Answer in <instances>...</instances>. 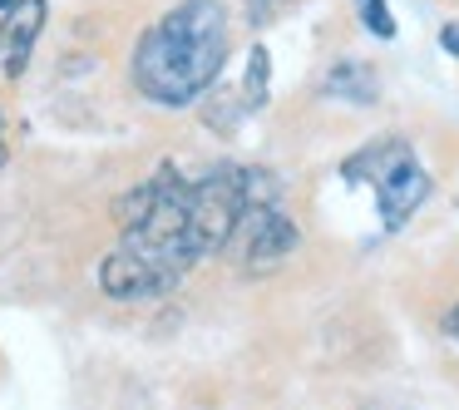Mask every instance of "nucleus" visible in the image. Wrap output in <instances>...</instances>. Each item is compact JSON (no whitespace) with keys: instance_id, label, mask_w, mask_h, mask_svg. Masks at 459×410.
<instances>
[{"instance_id":"10","label":"nucleus","mask_w":459,"mask_h":410,"mask_svg":"<svg viewBox=\"0 0 459 410\" xmlns=\"http://www.w3.org/2000/svg\"><path fill=\"white\" fill-rule=\"evenodd\" d=\"M439 45H445V55H455V60H459V21L439 25Z\"/></svg>"},{"instance_id":"3","label":"nucleus","mask_w":459,"mask_h":410,"mask_svg":"<svg viewBox=\"0 0 459 410\" xmlns=\"http://www.w3.org/2000/svg\"><path fill=\"white\" fill-rule=\"evenodd\" d=\"M356 169H370V173H360V179L376 183V208H380V222H385L390 232L405 228V222L420 213V203L429 198V173H425V163L415 159V149H410L405 139H385V144L360 149L356 159L346 163V179Z\"/></svg>"},{"instance_id":"2","label":"nucleus","mask_w":459,"mask_h":410,"mask_svg":"<svg viewBox=\"0 0 459 410\" xmlns=\"http://www.w3.org/2000/svg\"><path fill=\"white\" fill-rule=\"evenodd\" d=\"M232 31L222 0H178L134 40L129 80L159 109L198 104L228 70Z\"/></svg>"},{"instance_id":"12","label":"nucleus","mask_w":459,"mask_h":410,"mask_svg":"<svg viewBox=\"0 0 459 410\" xmlns=\"http://www.w3.org/2000/svg\"><path fill=\"white\" fill-rule=\"evenodd\" d=\"M5 159H11V149H5V124H0V169H5Z\"/></svg>"},{"instance_id":"4","label":"nucleus","mask_w":459,"mask_h":410,"mask_svg":"<svg viewBox=\"0 0 459 410\" xmlns=\"http://www.w3.org/2000/svg\"><path fill=\"white\" fill-rule=\"evenodd\" d=\"M297 248H301V228L291 222L287 203L257 198V203L242 208V218H238V228H232V238L222 252H228L247 277H262V272H277Z\"/></svg>"},{"instance_id":"8","label":"nucleus","mask_w":459,"mask_h":410,"mask_svg":"<svg viewBox=\"0 0 459 410\" xmlns=\"http://www.w3.org/2000/svg\"><path fill=\"white\" fill-rule=\"evenodd\" d=\"M356 15L376 40H395V15H390L385 0H356Z\"/></svg>"},{"instance_id":"7","label":"nucleus","mask_w":459,"mask_h":410,"mask_svg":"<svg viewBox=\"0 0 459 410\" xmlns=\"http://www.w3.org/2000/svg\"><path fill=\"white\" fill-rule=\"evenodd\" d=\"M272 90V50L252 45L247 50V74H242V109H262Z\"/></svg>"},{"instance_id":"6","label":"nucleus","mask_w":459,"mask_h":410,"mask_svg":"<svg viewBox=\"0 0 459 410\" xmlns=\"http://www.w3.org/2000/svg\"><path fill=\"white\" fill-rule=\"evenodd\" d=\"M321 94L326 100H346V104H376L380 100V84H376V70L360 60H341L326 70L321 80Z\"/></svg>"},{"instance_id":"9","label":"nucleus","mask_w":459,"mask_h":410,"mask_svg":"<svg viewBox=\"0 0 459 410\" xmlns=\"http://www.w3.org/2000/svg\"><path fill=\"white\" fill-rule=\"evenodd\" d=\"M277 5H281V0H247V21H252V25L277 21Z\"/></svg>"},{"instance_id":"1","label":"nucleus","mask_w":459,"mask_h":410,"mask_svg":"<svg viewBox=\"0 0 459 410\" xmlns=\"http://www.w3.org/2000/svg\"><path fill=\"white\" fill-rule=\"evenodd\" d=\"M257 198H281L272 169L218 163L183 179L173 163L153 169L139 188L114 203L119 248L100 262V287L114 301H159L198 267L203 257L228 248L242 208Z\"/></svg>"},{"instance_id":"5","label":"nucleus","mask_w":459,"mask_h":410,"mask_svg":"<svg viewBox=\"0 0 459 410\" xmlns=\"http://www.w3.org/2000/svg\"><path fill=\"white\" fill-rule=\"evenodd\" d=\"M45 15H50V0H11L5 5V15H0V74L5 80H21L30 70Z\"/></svg>"},{"instance_id":"11","label":"nucleus","mask_w":459,"mask_h":410,"mask_svg":"<svg viewBox=\"0 0 459 410\" xmlns=\"http://www.w3.org/2000/svg\"><path fill=\"white\" fill-rule=\"evenodd\" d=\"M445 336H449V341H459V301L445 311Z\"/></svg>"}]
</instances>
